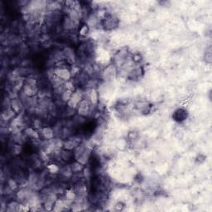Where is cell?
<instances>
[{
  "mask_svg": "<svg viewBox=\"0 0 212 212\" xmlns=\"http://www.w3.org/2000/svg\"><path fill=\"white\" fill-rule=\"evenodd\" d=\"M42 135L47 140L52 139L53 138V131H52L51 128H44L42 129Z\"/></svg>",
  "mask_w": 212,
  "mask_h": 212,
  "instance_id": "6da1fadb",
  "label": "cell"
}]
</instances>
